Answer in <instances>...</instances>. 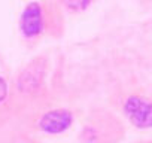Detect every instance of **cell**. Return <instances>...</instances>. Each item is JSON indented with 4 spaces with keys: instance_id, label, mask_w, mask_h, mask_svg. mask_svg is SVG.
Wrapping results in <instances>:
<instances>
[{
    "instance_id": "1",
    "label": "cell",
    "mask_w": 152,
    "mask_h": 143,
    "mask_svg": "<svg viewBox=\"0 0 152 143\" xmlns=\"http://www.w3.org/2000/svg\"><path fill=\"white\" fill-rule=\"evenodd\" d=\"M124 112L131 121L139 128H151L152 127V103L133 96L128 97L124 103Z\"/></svg>"
},
{
    "instance_id": "6",
    "label": "cell",
    "mask_w": 152,
    "mask_h": 143,
    "mask_svg": "<svg viewBox=\"0 0 152 143\" xmlns=\"http://www.w3.org/2000/svg\"><path fill=\"white\" fill-rule=\"evenodd\" d=\"M6 91H8V88H6V82H5L2 78H0V103L5 100V97H6Z\"/></svg>"
},
{
    "instance_id": "3",
    "label": "cell",
    "mask_w": 152,
    "mask_h": 143,
    "mask_svg": "<svg viewBox=\"0 0 152 143\" xmlns=\"http://www.w3.org/2000/svg\"><path fill=\"white\" fill-rule=\"evenodd\" d=\"M72 121H73V116L69 110L58 109V110H51V112L45 113L42 116L39 125L48 134H60V133L66 131L67 128H70Z\"/></svg>"
},
{
    "instance_id": "4",
    "label": "cell",
    "mask_w": 152,
    "mask_h": 143,
    "mask_svg": "<svg viewBox=\"0 0 152 143\" xmlns=\"http://www.w3.org/2000/svg\"><path fill=\"white\" fill-rule=\"evenodd\" d=\"M42 73H43V66L42 63H34L30 67L24 70V73L20 76L18 87L23 93H31L34 91L42 81Z\"/></svg>"
},
{
    "instance_id": "2",
    "label": "cell",
    "mask_w": 152,
    "mask_h": 143,
    "mask_svg": "<svg viewBox=\"0 0 152 143\" xmlns=\"http://www.w3.org/2000/svg\"><path fill=\"white\" fill-rule=\"evenodd\" d=\"M20 27L26 37H36L42 33L43 17H42V9L37 3H30L24 9L20 21Z\"/></svg>"
},
{
    "instance_id": "5",
    "label": "cell",
    "mask_w": 152,
    "mask_h": 143,
    "mask_svg": "<svg viewBox=\"0 0 152 143\" xmlns=\"http://www.w3.org/2000/svg\"><path fill=\"white\" fill-rule=\"evenodd\" d=\"M61 2L67 9H70L73 12H79V11H84L88 8L91 0H61Z\"/></svg>"
}]
</instances>
